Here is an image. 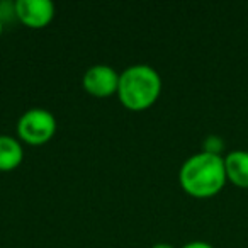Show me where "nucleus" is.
<instances>
[{"mask_svg": "<svg viewBox=\"0 0 248 248\" xmlns=\"http://www.w3.org/2000/svg\"><path fill=\"white\" fill-rule=\"evenodd\" d=\"M179 182L184 192L196 199H209L219 194L226 186L224 156L199 152L182 163Z\"/></svg>", "mask_w": 248, "mask_h": 248, "instance_id": "nucleus-1", "label": "nucleus"}, {"mask_svg": "<svg viewBox=\"0 0 248 248\" xmlns=\"http://www.w3.org/2000/svg\"><path fill=\"white\" fill-rule=\"evenodd\" d=\"M56 133V119L49 110L32 107L17 121V135L24 143L39 146L48 143Z\"/></svg>", "mask_w": 248, "mask_h": 248, "instance_id": "nucleus-3", "label": "nucleus"}, {"mask_svg": "<svg viewBox=\"0 0 248 248\" xmlns=\"http://www.w3.org/2000/svg\"><path fill=\"white\" fill-rule=\"evenodd\" d=\"M224 150V141L219 136H207L202 141V152L206 153H213V155H221V152Z\"/></svg>", "mask_w": 248, "mask_h": 248, "instance_id": "nucleus-8", "label": "nucleus"}, {"mask_svg": "<svg viewBox=\"0 0 248 248\" xmlns=\"http://www.w3.org/2000/svg\"><path fill=\"white\" fill-rule=\"evenodd\" d=\"M14 14L28 28L41 29L55 17V5L49 0H17L14 4Z\"/></svg>", "mask_w": 248, "mask_h": 248, "instance_id": "nucleus-5", "label": "nucleus"}, {"mask_svg": "<svg viewBox=\"0 0 248 248\" xmlns=\"http://www.w3.org/2000/svg\"><path fill=\"white\" fill-rule=\"evenodd\" d=\"M83 89L97 99H106L116 93L119 87V73L109 65H93L83 73Z\"/></svg>", "mask_w": 248, "mask_h": 248, "instance_id": "nucleus-4", "label": "nucleus"}, {"mask_svg": "<svg viewBox=\"0 0 248 248\" xmlns=\"http://www.w3.org/2000/svg\"><path fill=\"white\" fill-rule=\"evenodd\" d=\"M182 248H214V247L211 243H207V241L197 240V241H189V243H186Z\"/></svg>", "mask_w": 248, "mask_h": 248, "instance_id": "nucleus-9", "label": "nucleus"}, {"mask_svg": "<svg viewBox=\"0 0 248 248\" xmlns=\"http://www.w3.org/2000/svg\"><path fill=\"white\" fill-rule=\"evenodd\" d=\"M152 248H175V247H172L170 243H155Z\"/></svg>", "mask_w": 248, "mask_h": 248, "instance_id": "nucleus-10", "label": "nucleus"}, {"mask_svg": "<svg viewBox=\"0 0 248 248\" xmlns=\"http://www.w3.org/2000/svg\"><path fill=\"white\" fill-rule=\"evenodd\" d=\"M2 31H4V22H2V17H0V36H2Z\"/></svg>", "mask_w": 248, "mask_h": 248, "instance_id": "nucleus-11", "label": "nucleus"}, {"mask_svg": "<svg viewBox=\"0 0 248 248\" xmlns=\"http://www.w3.org/2000/svg\"><path fill=\"white\" fill-rule=\"evenodd\" d=\"M162 77L150 65H131L119 73L117 97L129 110H145L158 100Z\"/></svg>", "mask_w": 248, "mask_h": 248, "instance_id": "nucleus-2", "label": "nucleus"}, {"mask_svg": "<svg viewBox=\"0 0 248 248\" xmlns=\"http://www.w3.org/2000/svg\"><path fill=\"white\" fill-rule=\"evenodd\" d=\"M24 160L22 145L16 138L0 135V172L16 170Z\"/></svg>", "mask_w": 248, "mask_h": 248, "instance_id": "nucleus-7", "label": "nucleus"}, {"mask_svg": "<svg viewBox=\"0 0 248 248\" xmlns=\"http://www.w3.org/2000/svg\"><path fill=\"white\" fill-rule=\"evenodd\" d=\"M226 179L240 189H248V152L233 150L224 156Z\"/></svg>", "mask_w": 248, "mask_h": 248, "instance_id": "nucleus-6", "label": "nucleus"}]
</instances>
